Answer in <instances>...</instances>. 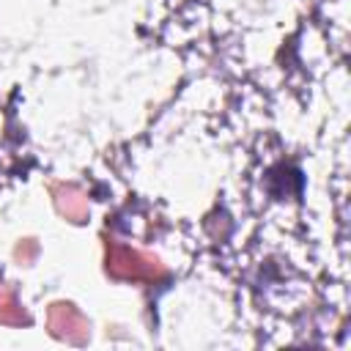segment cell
<instances>
[{"label":"cell","instance_id":"cell-1","mask_svg":"<svg viewBox=\"0 0 351 351\" xmlns=\"http://www.w3.org/2000/svg\"><path fill=\"white\" fill-rule=\"evenodd\" d=\"M107 271L112 277H123V280H154V277L165 274L162 263L154 255L123 247L112 239L107 241Z\"/></svg>","mask_w":351,"mask_h":351},{"label":"cell","instance_id":"cell-3","mask_svg":"<svg viewBox=\"0 0 351 351\" xmlns=\"http://www.w3.org/2000/svg\"><path fill=\"white\" fill-rule=\"evenodd\" d=\"M52 195H55V203H58L60 214H66L69 219H82L85 217L88 200H85V195L77 186H55Z\"/></svg>","mask_w":351,"mask_h":351},{"label":"cell","instance_id":"cell-2","mask_svg":"<svg viewBox=\"0 0 351 351\" xmlns=\"http://www.w3.org/2000/svg\"><path fill=\"white\" fill-rule=\"evenodd\" d=\"M49 329H52L55 337H63V340H71V343H82L85 335H88L85 318L71 304H63V302L49 307Z\"/></svg>","mask_w":351,"mask_h":351},{"label":"cell","instance_id":"cell-4","mask_svg":"<svg viewBox=\"0 0 351 351\" xmlns=\"http://www.w3.org/2000/svg\"><path fill=\"white\" fill-rule=\"evenodd\" d=\"M0 321L3 324H27V313L19 307L16 296L8 288H0Z\"/></svg>","mask_w":351,"mask_h":351}]
</instances>
